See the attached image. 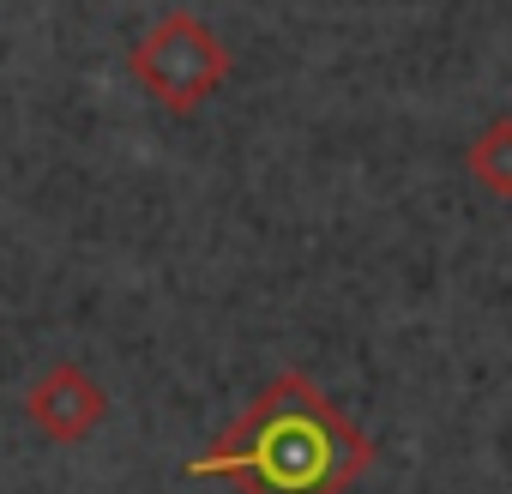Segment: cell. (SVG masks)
I'll return each mask as SVG.
<instances>
[{
  "mask_svg": "<svg viewBox=\"0 0 512 494\" xmlns=\"http://www.w3.org/2000/svg\"><path fill=\"white\" fill-rule=\"evenodd\" d=\"M181 470L235 494H350L374 470V440L302 368H284Z\"/></svg>",
  "mask_w": 512,
  "mask_h": 494,
  "instance_id": "obj_1",
  "label": "cell"
},
{
  "mask_svg": "<svg viewBox=\"0 0 512 494\" xmlns=\"http://www.w3.org/2000/svg\"><path fill=\"white\" fill-rule=\"evenodd\" d=\"M235 73L229 43L187 7L151 19V31L127 49V79L163 109V115H199Z\"/></svg>",
  "mask_w": 512,
  "mask_h": 494,
  "instance_id": "obj_2",
  "label": "cell"
},
{
  "mask_svg": "<svg viewBox=\"0 0 512 494\" xmlns=\"http://www.w3.org/2000/svg\"><path fill=\"white\" fill-rule=\"evenodd\" d=\"M25 416H31V428H37L49 446H79V440H91V434L103 428L109 392H103L79 362H55V368H43V374L31 380Z\"/></svg>",
  "mask_w": 512,
  "mask_h": 494,
  "instance_id": "obj_3",
  "label": "cell"
},
{
  "mask_svg": "<svg viewBox=\"0 0 512 494\" xmlns=\"http://www.w3.org/2000/svg\"><path fill=\"white\" fill-rule=\"evenodd\" d=\"M464 175L476 181V193L488 199H512V115H494L470 151H464Z\"/></svg>",
  "mask_w": 512,
  "mask_h": 494,
  "instance_id": "obj_4",
  "label": "cell"
}]
</instances>
